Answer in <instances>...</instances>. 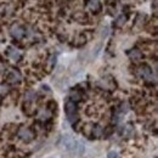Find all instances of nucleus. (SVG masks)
Here are the masks:
<instances>
[{
    "instance_id": "obj_1",
    "label": "nucleus",
    "mask_w": 158,
    "mask_h": 158,
    "mask_svg": "<svg viewBox=\"0 0 158 158\" xmlns=\"http://www.w3.org/2000/svg\"><path fill=\"white\" fill-rule=\"evenodd\" d=\"M66 114H67V118L71 123H76L78 120V108H77V105L76 102L73 101H67L66 102Z\"/></svg>"
},
{
    "instance_id": "obj_2",
    "label": "nucleus",
    "mask_w": 158,
    "mask_h": 158,
    "mask_svg": "<svg viewBox=\"0 0 158 158\" xmlns=\"http://www.w3.org/2000/svg\"><path fill=\"white\" fill-rule=\"evenodd\" d=\"M138 74L141 77L142 79H145V80H152L153 78V73H152V69H151V67H148L147 64H141L140 67L138 68Z\"/></svg>"
},
{
    "instance_id": "obj_3",
    "label": "nucleus",
    "mask_w": 158,
    "mask_h": 158,
    "mask_svg": "<svg viewBox=\"0 0 158 158\" xmlns=\"http://www.w3.org/2000/svg\"><path fill=\"white\" fill-rule=\"evenodd\" d=\"M19 138L21 140H23L24 142H29V141H32L33 138H34V135H33V133L28 129V128H26V127H21L20 129H19Z\"/></svg>"
},
{
    "instance_id": "obj_4",
    "label": "nucleus",
    "mask_w": 158,
    "mask_h": 158,
    "mask_svg": "<svg viewBox=\"0 0 158 158\" xmlns=\"http://www.w3.org/2000/svg\"><path fill=\"white\" fill-rule=\"evenodd\" d=\"M63 146H64V148H66L67 151H71V152H72V151H76L77 141L72 138V136L66 135V136L63 138Z\"/></svg>"
},
{
    "instance_id": "obj_5",
    "label": "nucleus",
    "mask_w": 158,
    "mask_h": 158,
    "mask_svg": "<svg viewBox=\"0 0 158 158\" xmlns=\"http://www.w3.org/2000/svg\"><path fill=\"white\" fill-rule=\"evenodd\" d=\"M10 33L15 39H21L24 35V29L21 27L20 24H14L10 29Z\"/></svg>"
},
{
    "instance_id": "obj_6",
    "label": "nucleus",
    "mask_w": 158,
    "mask_h": 158,
    "mask_svg": "<svg viewBox=\"0 0 158 158\" xmlns=\"http://www.w3.org/2000/svg\"><path fill=\"white\" fill-rule=\"evenodd\" d=\"M21 73L17 69H11L9 72V76H7V80L11 83V84H16V83H20L21 81Z\"/></svg>"
},
{
    "instance_id": "obj_7",
    "label": "nucleus",
    "mask_w": 158,
    "mask_h": 158,
    "mask_svg": "<svg viewBox=\"0 0 158 158\" xmlns=\"http://www.w3.org/2000/svg\"><path fill=\"white\" fill-rule=\"evenodd\" d=\"M6 54H7V56L12 60V61H19V60L21 59V52L16 49V48H14V46L7 48Z\"/></svg>"
},
{
    "instance_id": "obj_8",
    "label": "nucleus",
    "mask_w": 158,
    "mask_h": 158,
    "mask_svg": "<svg viewBox=\"0 0 158 158\" xmlns=\"http://www.w3.org/2000/svg\"><path fill=\"white\" fill-rule=\"evenodd\" d=\"M88 7L93 12H99L100 9H101V5H100V2L98 0H89L88 1Z\"/></svg>"
},
{
    "instance_id": "obj_9",
    "label": "nucleus",
    "mask_w": 158,
    "mask_h": 158,
    "mask_svg": "<svg viewBox=\"0 0 158 158\" xmlns=\"http://www.w3.org/2000/svg\"><path fill=\"white\" fill-rule=\"evenodd\" d=\"M128 55H129V57L131 60H139V59H141L142 52H141L139 49H131V50L128 52Z\"/></svg>"
},
{
    "instance_id": "obj_10",
    "label": "nucleus",
    "mask_w": 158,
    "mask_h": 158,
    "mask_svg": "<svg viewBox=\"0 0 158 158\" xmlns=\"http://www.w3.org/2000/svg\"><path fill=\"white\" fill-rule=\"evenodd\" d=\"M35 99H37V94H35L33 90L26 91V94H24V101H27V102H33Z\"/></svg>"
},
{
    "instance_id": "obj_11",
    "label": "nucleus",
    "mask_w": 158,
    "mask_h": 158,
    "mask_svg": "<svg viewBox=\"0 0 158 158\" xmlns=\"http://www.w3.org/2000/svg\"><path fill=\"white\" fill-rule=\"evenodd\" d=\"M69 96H71V101H73V102H77L79 100H81V95L78 90H72Z\"/></svg>"
},
{
    "instance_id": "obj_12",
    "label": "nucleus",
    "mask_w": 158,
    "mask_h": 158,
    "mask_svg": "<svg viewBox=\"0 0 158 158\" xmlns=\"http://www.w3.org/2000/svg\"><path fill=\"white\" fill-rule=\"evenodd\" d=\"M48 118H50V112H49L48 110H41L39 112V119L46 120Z\"/></svg>"
},
{
    "instance_id": "obj_13",
    "label": "nucleus",
    "mask_w": 158,
    "mask_h": 158,
    "mask_svg": "<svg viewBox=\"0 0 158 158\" xmlns=\"http://www.w3.org/2000/svg\"><path fill=\"white\" fill-rule=\"evenodd\" d=\"M96 138H99L101 136V134H103V130H102V128L100 127V125H96V127H93V131H91Z\"/></svg>"
},
{
    "instance_id": "obj_14",
    "label": "nucleus",
    "mask_w": 158,
    "mask_h": 158,
    "mask_svg": "<svg viewBox=\"0 0 158 158\" xmlns=\"http://www.w3.org/2000/svg\"><path fill=\"white\" fill-rule=\"evenodd\" d=\"M55 62H56V56H55V55H51L50 59H49V62H48V69H49V71H51V69L54 68Z\"/></svg>"
},
{
    "instance_id": "obj_15",
    "label": "nucleus",
    "mask_w": 158,
    "mask_h": 158,
    "mask_svg": "<svg viewBox=\"0 0 158 158\" xmlns=\"http://www.w3.org/2000/svg\"><path fill=\"white\" fill-rule=\"evenodd\" d=\"M125 21H127V16H125V15H120L118 19L116 20V24H117V26H122V24L125 23Z\"/></svg>"
},
{
    "instance_id": "obj_16",
    "label": "nucleus",
    "mask_w": 158,
    "mask_h": 158,
    "mask_svg": "<svg viewBox=\"0 0 158 158\" xmlns=\"http://www.w3.org/2000/svg\"><path fill=\"white\" fill-rule=\"evenodd\" d=\"M133 133H134L133 127H131V125H127V127H125V134H127V136H128V138H129V136H131V135H133Z\"/></svg>"
},
{
    "instance_id": "obj_17",
    "label": "nucleus",
    "mask_w": 158,
    "mask_h": 158,
    "mask_svg": "<svg viewBox=\"0 0 158 158\" xmlns=\"http://www.w3.org/2000/svg\"><path fill=\"white\" fill-rule=\"evenodd\" d=\"M108 32H110V28H108L107 26H105L103 29H102V34H101V37H102V38H106L107 34H108Z\"/></svg>"
},
{
    "instance_id": "obj_18",
    "label": "nucleus",
    "mask_w": 158,
    "mask_h": 158,
    "mask_svg": "<svg viewBox=\"0 0 158 158\" xmlns=\"http://www.w3.org/2000/svg\"><path fill=\"white\" fill-rule=\"evenodd\" d=\"M107 158H118V153L114 151H111L107 153Z\"/></svg>"
}]
</instances>
